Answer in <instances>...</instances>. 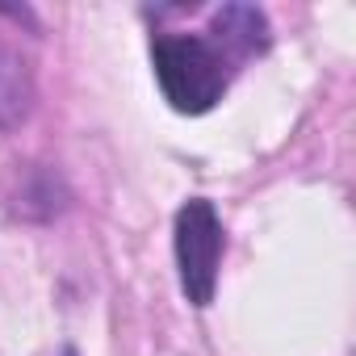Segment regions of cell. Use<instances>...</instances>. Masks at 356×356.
Wrapping results in <instances>:
<instances>
[{
    "label": "cell",
    "mask_w": 356,
    "mask_h": 356,
    "mask_svg": "<svg viewBox=\"0 0 356 356\" xmlns=\"http://www.w3.org/2000/svg\"><path fill=\"white\" fill-rule=\"evenodd\" d=\"M172 252H176V277H181L185 302L206 310L218 293V268H222V252H227V231H222L214 202L189 197L176 210Z\"/></svg>",
    "instance_id": "7a4b0ae2"
},
{
    "label": "cell",
    "mask_w": 356,
    "mask_h": 356,
    "mask_svg": "<svg viewBox=\"0 0 356 356\" xmlns=\"http://www.w3.org/2000/svg\"><path fill=\"white\" fill-rule=\"evenodd\" d=\"M206 34H210V42L222 55H231L235 63H243V59L268 51V34L273 30H268V17L256 5H222L214 13V22H210Z\"/></svg>",
    "instance_id": "3957f363"
},
{
    "label": "cell",
    "mask_w": 356,
    "mask_h": 356,
    "mask_svg": "<svg viewBox=\"0 0 356 356\" xmlns=\"http://www.w3.org/2000/svg\"><path fill=\"white\" fill-rule=\"evenodd\" d=\"M59 356H80V352H76V348H72V343H67V348H63V352H59Z\"/></svg>",
    "instance_id": "5b68a950"
},
{
    "label": "cell",
    "mask_w": 356,
    "mask_h": 356,
    "mask_svg": "<svg viewBox=\"0 0 356 356\" xmlns=\"http://www.w3.org/2000/svg\"><path fill=\"white\" fill-rule=\"evenodd\" d=\"M30 97H34V80H30V63L0 42V126H13L30 113Z\"/></svg>",
    "instance_id": "277c9868"
},
{
    "label": "cell",
    "mask_w": 356,
    "mask_h": 356,
    "mask_svg": "<svg viewBox=\"0 0 356 356\" xmlns=\"http://www.w3.org/2000/svg\"><path fill=\"white\" fill-rule=\"evenodd\" d=\"M151 67H155L163 101L185 118L210 113L227 97L231 76H235V59L222 55L210 42V34H155Z\"/></svg>",
    "instance_id": "6da1fadb"
}]
</instances>
